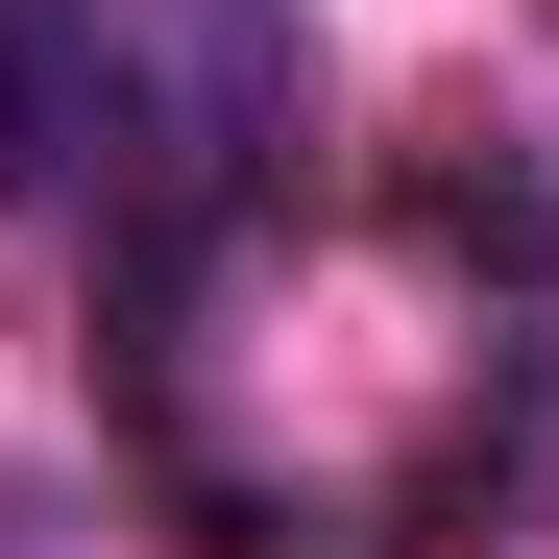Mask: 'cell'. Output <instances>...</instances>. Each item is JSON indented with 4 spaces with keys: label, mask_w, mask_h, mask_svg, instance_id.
I'll use <instances>...</instances> for the list:
<instances>
[{
    "label": "cell",
    "mask_w": 559,
    "mask_h": 559,
    "mask_svg": "<svg viewBox=\"0 0 559 559\" xmlns=\"http://www.w3.org/2000/svg\"><path fill=\"white\" fill-rule=\"evenodd\" d=\"M293 146V0H73V170L219 195Z\"/></svg>",
    "instance_id": "1"
},
{
    "label": "cell",
    "mask_w": 559,
    "mask_h": 559,
    "mask_svg": "<svg viewBox=\"0 0 559 559\" xmlns=\"http://www.w3.org/2000/svg\"><path fill=\"white\" fill-rule=\"evenodd\" d=\"M73 170V0H0V195Z\"/></svg>",
    "instance_id": "2"
}]
</instances>
